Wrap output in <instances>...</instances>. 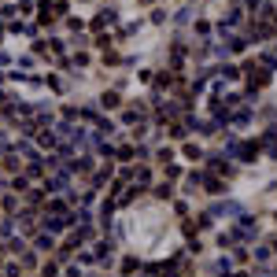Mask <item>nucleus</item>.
Listing matches in <instances>:
<instances>
[{
  "instance_id": "nucleus-2",
  "label": "nucleus",
  "mask_w": 277,
  "mask_h": 277,
  "mask_svg": "<svg viewBox=\"0 0 277 277\" xmlns=\"http://www.w3.org/2000/svg\"><path fill=\"white\" fill-rule=\"evenodd\" d=\"M207 192L222 196V192H226V185H222V181H218V178H207Z\"/></svg>"
},
{
  "instance_id": "nucleus-4",
  "label": "nucleus",
  "mask_w": 277,
  "mask_h": 277,
  "mask_svg": "<svg viewBox=\"0 0 277 277\" xmlns=\"http://www.w3.org/2000/svg\"><path fill=\"white\" fill-rule=\"evenodd\" d=\"M185 159H200V144H185Z\"/></svg>"
},
{
  "instance_id": "nucleus-1",
  "label": "nucleus",
  "mask_w": 277,
  "mask_h": 277,
  "mask_svg": "<svg viewBox=\"0 0 277 277\" xmlns=\"http://www.w3.org/2000/svg\"><path fill=\"white\" fill-rule=\"evenodd\" d=\"M233 152L244 159V163H255V156H259V144H233Z\"/></svg>"
},
{
  "instance_id": "nucleus-3",
  "label": "nucleus",
  "mask_w": 277,
  "mask_h": 277,
  "mask_svg": "<svg viewBox=\"0 0 277 277\" xmlns=\"http://www.w3.org/2000/svg\"><path fill=\"white\" fill-rule=\"evenodd\" d=\"M170 192H174V188H170V185H166V181H163V185H159V188H156V196H159V200H170Z\"/></svg>"
},
{
  "instance_id": "nucleus-6",
  "label": "nucleus",
  "mask_w": 277,
  "mask_h": 277,
  "mask_svg": "<svg viewBox=\"0 0 277 277\" xmlns=\"http://www.w3.org/2000/svg\"><path fill=\"white\" fill-rule=\"evenodd\" d=\"M274 248H277V240H274Z\"/></svg>"
},
{
  "instance_id": "nucleus-5",
  "label": "nucleus",
  "mask_w": 277,
  "mask_h": 277,
  "mask_svg": "<svg viewBox=\"0 0 277 277\" xmlns=\"http://www.w3.org/2000/svg\"><path fill=\"white\" fill-rule=\"evenodd\" d=\"M229 277H252V274H248V270H233V274H229Z\"/></svg>"
}]
</instances>
